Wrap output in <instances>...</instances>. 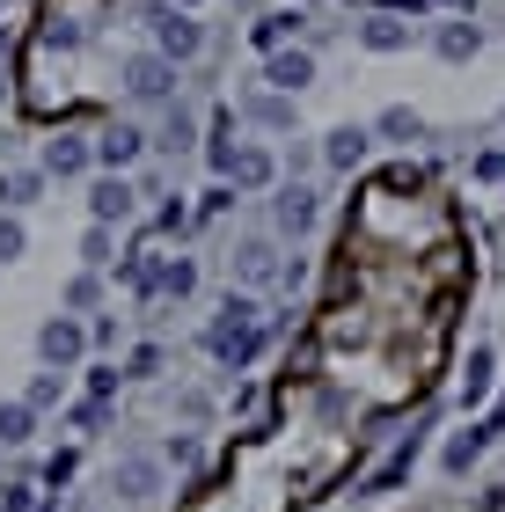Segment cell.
I'll return each mask as SVG.
<instances>
[{
  "label": "cell",
  "mask_w": 505,
  "mask_h": 512,
  "mask_svg": "<svg viewBox=\"0 0 505 512\" xmlns=\"http://www.w3.org/2000/svg\"><path fill=\"white\" fill-rule=\"evenodd\" d=\"M257 315H264V308H257L249 293H227V300H220V322L205 330V352H213L227 374H242V366L257 359Z\"/></svg>",
  "instance_id": "obj_1"
},
{
  "label": "cell",
  "mask_w": 505,
  "mask_h": 512,
  "mask_svg": "<svg viewBox=\"0 0 505 512\" xmlns=\"http://www.w3.org/2000/svg\"><path fill=\"white\" fill-rule=\"evenodd\" d=\"M125 96H132V103H176V59L132 52V59H125Z\"/></svg>",
  "instance_id": "obj_2"
},
{
  "label": "cell",
  "mask_w": 505,
  "mask_h": 512,
  "mask_svg": "<svg viewBox=\"0 0 505 512\" xmlns=\"http://www.w3.org/2000/svg\"><path fill=\"white\" fill-rule=\"evenodd\" d=\"M147 30H154V52L176 59V66L205 52V30H198L191 15H176V8H147Z\"/></svg>",
  "instance_id": "obj_3"
},
{
  "label": "cell",
  "mask_w": 505,
  "mask_h": 512,
  "mask_svg": "<svg viewBox=\"0 0 505 512\" xmlns=\"http://www.w3.org/2000/svg\"><path fill=\"white\" fill-rule=\"evenodd\" d=\"M37 352H44V366H74V359L88 352V330H81L74 315H52V322L37 330Z\"/></svg>",
  "instance_id": "obj_4"
},
{
  "label": "cell",
  "mask_w": 505,
  "mask_h": 512,
  "mask_svg": "<svg viewBox=\"0 0 505 512\" xmlns=\"http://www.w3.org/2000/svg\"><path fill=\"white\" fill-rule=\"evenodd\" d=\"M132 198H140V191H132L125 176H96V183H88V213H96V227H125Z\"/></svg>",
  "instance_id": "obj_5"
},
{
  "label": "cell",
  "mask_w": 505,
  "mask_h": 512,
  "mask_svg": "<svg viewBox=\"0 0 505 512\" xmlns=\"http://www.w3.org/2000/svg\"><path fill=\"white\" fill-rule=\"evenodd\" d=\"M140 154H147V132H140V125H103V132H96V161H103L110 176H125Z\"/></svg>",
  "instance_id": "obj_6"
},
{
  "label": "cell",
  "mask_w": 505,
  "mask_h": 512,
  "mask_svg": "<svg viewBox=\"0 0 505 512\" xmlns=\"http://www.w3.org/2000/svg\"><path fill=\"white\" fill-rule=\"evenodd\" d=\"M264 81L279 88V96H301V88L315 81V59H308V52H286V44H279V52L264 59Z\"/></svg>",
  "instance_id": "obj_7"
},
{
  "label": "cell",
  "mask_w": 505,
  "mask_h": 512,
  "mask_svg": "<svg viewBox=\"0 0 505 512\" xmlns=\"http://www.w3.org/2000/svg\"><path fill=\"white\" fill-rule=\"evenodd\" d=\"M271 220H279V235H308V227H315V191H308V183H286L279 205H271Z\"/></svg>",
  "instance_id": "obj_8"
},
{
  "label": "cell",
  "mask_w": 505,
  "mask_h": 512,
  "mask_svg": "<svg viewBox=\"0 0 505 512\" xmlns=\"http://www.w3.org/2000/svg\"><path fill=\"white\" fill-rule=\"evenodd\" d=\"M88 169H96L88 139H44V176H88Z\"/></svg>",
  "instance_id": "obj_9"
},
{
  "label": "cell",
  "mask_w": 505,
  "mask_h": 512,
  "mask_svg": "<svg viewBox=\"0 0 505 512\" xmlns=\"http://www.w3.org/2000/svg\"><path fill=\"white\" fill-rule=\"evenodd\" d=\"M410 37H418V22H403V15H366V22H359V44H366V52H403Z\"/></svg>",
  "instance_id": "obj_10"
},
{
  "label": "cell",
  "mask_w": 505,
  "mask_h": 512,
  "mask_svg": "<svg viewBox=\"0 0 505 512\" xmlns=\"http://www.w3.org/2000/svg\"><path fill=\"white\" fill-rule=\"evenodd\" d=\"M366 147H374V132H366V125H337V132L323 139V161H330V169H359Z\"/></svg>",
  "instance_id": "obj_11"
},
{
  "label": "cell",
  "mask_w": 505,
  "mask_h": 512,
  "mask_svg": "<svg viewBox=\"0 0 505 512\" xmlns=\"http://www.w3.org/2000/svg\"><path fill=\"white\" fill-rule=\"evenodd\" d=\"M235 278H242V286H264V278H286V271H279V249H271V242H242V249H235Z\"/></svg>",
  "instance_id": "obj_12"
},
{
  "label": "cell",
  "mask_w": 505,
  "mask_h": 512,
  "mask_svg": "<svg viewBox=\"0 0 505 512\" xmlns=\"http://www.w3.org/2000/svg\"><path fill=\"white\" fill-rule=\"evenodd\" d=\"M271 176H279V161H271L264 147H235V176H227L235 191H264Z\"/></svg>",
  "instance_id": "obj_13"
},
{
  "label": "cell",
  "mask_w": 505,
  "mask_h": 512,
  "mask_svg": "<svg viewBox=\"0 0 505 512\" xmlns=\"http://www.w3.org/2000/svg\"><path fill=\"white\" fill-rule=\"evenodd\" d=\"M432 44H440V59H454V66H462V59H476V52H484V30H476V22H447V30L432 37Z\"/></svg>",
  "instance_id": "obj_14"
},
{
  "label": "cell",
  "mask_w": 505,
  "mask_h": 512,
  "mask_svg": "<svg viewBox=\"0 0 505 512\" xmlns=\"http://www.w3.org/2000/svg\"><path fill=\"white\" fill-rule=\"evenodd\" d=\"M154 483H162V469H154L147 454H132V461H118V491H125V498H154Z\"/></svg>",
  "instance_id": "obj_15"
},
{
  "label": "cell",
  "mask_w": 505,
  "mask_h": 512,
  "mask_svg": "<svg viewBox=\"0 0 505 512\" xmlns=\"http://www.w3.org/2000/svg\"><path fill=\"white\" fill-rule=\"evenodd\" d=\"M484 439H491V432H454V439H447V454H440V461H447V476H469V461L484 454Z\"/></svg>",
  "instance_id": "obj_16"
},
{
  "label": "cell",
  "mask_w": 505,
  "mask_h": 512,
  "mask_svg": "<svg viewBox=\"0 0 505 512\" xmlns=\"http://www.w3.org/2000/svg\"><path fill=\"white\" fill-rule=\"evenodd\" d=\"M30 425H37L30 403H0V447H22V439H30Z\"/></svg>",
  "instance_id": "obj_17"
},
{
  "label": "cell",
  "mask_w": 505,
  "mask_h": 512,
  "mask_svg": "<svg viewBox=\"0 0 505 512\" xmlns=\"http://www.w3.org/2000/svg\"><path fill=\"white\" fill-rule=\"evenodd\" d=\"M162 293H169V300L198 293V264H191V256H169V264H162Z\"/></svg>",
  "instance_id": "obj_18"
},
{
  "label": "cell",
  "mask_w": 505,
  "mask_h": 512,
  "mask_svg": "<svg viewBox=\"0 0 505 512\" xmlns=\"http://www.w3.org/2000/svg\"><path fill=\"white\" fill-rule=\"evenodd\" d=\"M410 461H418V439H410V447H396V454H388V461H381V476H374V491H396V483L410 476Z\"/></svg>",
  "instance_id": "obj_19"
},
{
  "label": "cell",
  "mask_w": 505,
  "mask_h": 512,
  "mask_svg": "<svg viewBox=\"0 0 505 512\" xmlns=\"http://www.w3.org/2000/svg\"><path fill=\"white\" fill-rule=\"evenodd\" d=\"M293 22H301V15H264V22H257V30H249V37H257V44H264V52H279V44L293 37Z\"/></svg>",
  "instance_id": "obj_20"
},
{
  "label": "cell",
  "mask_w": 505,
  "mask_h": 512,
  "mask_svg": "<svg viewBox=\"0 0 505 512\" xmlns=\"http://www.w3.org/2000/svg\"><path fill=\"white\" fill-rule=\"evenodd\" d=\"M374 132H388V139H418L425 125H418V110H403V103H396V110H381V125H374Z\"/></svg>",
  "instance_id": "obj_21"
},
{
  "label": "cell",
  "mask_w": 505,
  "mask_h": 512,
  "mask_svg": "<svg viewBox=\"0 0 505 512\" xmlns=\"http://www.w3.org/2000/svg\"><path fill=\"white\" fill-rule=\"evenodd\" d=\"M484 388H491V352H484V344H476V352H469V374H462V395L476 403V395H484Z\"/></svg>",
  "instance_id": "obj_22"
},
{
  "label": "cell",
  "mask_w": 505,
  "mask_h": 512,
  "mask_svg": "<svg viewBox=\"0 0 505 512\" xmlns=\"http://www.w3.org/2000/svg\"><path fill=\"white\" fill-rule=\"evenodd\" d=\"M249 118H257V125H286L293 110H286L279 96H249Z\"/></svg>",
  "instance_id": "obj_23"
},
{
  "label": "cell",
  "mask_w": 505,
  "mask_h": 512,
  "mask_svg": "<svg viewBox=\"0 0 505 512\" xmlns=\"http://www.w3.org/2000/svg\"><path fill=\"white\" fill-rule=\"evenodd\" d=\"M37 198V176H0V205H30Z\"/></svg>",
  "instance_id": "obj_24"
},
{
  "label": "cell",
  "mask_w": 505,
  "mask_h": 512,
  "mask_svg": "<svg viewBox=\"0 0 505 512\" xmlns=\"http://www.w3.org/2000/svg\"><path fill=\"white\" fill-rule=\"evenodd\" d=\"M22 403H30V410H52V403H59V374H37V381H30V395H22Z\"/></svg>",
  "instance_id": "obj_25"
},
{
  "label": "cell",
  "mask_w": 505,
  "mask_h": 512,
  "mask_svg": "<svg viewBox=\"0 0 505 512\" xmlns=\"http://www.w3.org/2000/svg\"><path fill=\"white\" fill-rule=\"evenodd\" d=\"M96 293H103V286H96V271H81L74 286H66V308H96Z\"/></svg>",
  "instance_id": "obj_26"
},
{
  "label": "cell",
  "mask_w": 505,
  "mask_h": 512,
  "mask_svg": "<svg viewBox=\"0 0 505 512\" xmlns=\"http://www.w3.org/2000/svg\"><path fill=\"white\" fill-rule=\"evenodd\" d=\"M81 256H88V264H110V227H88V235H81Z\"/></svg>",
  "instance_id": "obj_27"
},
{
  "label": "cell",
  "mask_w": 505,
  "mask_h": 512,
  "mask_svg": "<svg viewBox=\"0 0 505 512\" xmlns=\"http://www.w3.org/2000/svg\"><path fill=\"white\" fill-rule=\"evenodd\" d=\"M162 147H191V110H183V103L169 110V139H162Z\"/></svg>",
  "instance_id": "obj_28"
},
{
  "label": "cell",
  "mask_w": 505,
  "mask_h": 512,
  "mask_svg": "<svg viewBox=\"0 0 505 512\" xmlns=\"http://www.w3.org/2000/svg\"><path fill=\"white\" fill-rule=\"evenodd\" d=\"M22 256V220H0V264H15Z\"/></svg>",
  "instance_id": "obj_29"
},
{
  "label": "cell",
  "mask_w": 505,
  "mask_h": 512,
  "mask_svg": "<svg viewBox=\"0 0 505 512\" xmlns=\"http://www.w3.org/2000/svg\"><path fill=\"white\" fill-rule=\"evenodd\" d=\"M205 161H213L220 176H235V147H227V139H213V147H205Z\"/></svg>",
  "instance_id": "obj_30"
},
{
  "label": "cell",
  "mask_w": 505,
  "mask_h": 512,
  "mask_svg": "<svg viewBox=\"0 0 505 512\" xmlns=\"http://www.w3.org/2000/svg\"><path fill=\"white\" fill-rule=\"evenodd\" d=\"M476 176H484V183H505V154H484V161H476Z\"/></svg>",
  "instance_id": "obj_31"
},
{
  "label": "cell",
  "mask_w": 505,
  "mask_h": 512,
  "mask_svg": "<svg viewBox=\"0 0 505 512\" xmlns=\"http://www.w3.org/2000/svg\"><path fill=\"white\" fill-rule=\"evenodd\" d=\"M381 15H410V22H418V15H425V0H381Z\"/></svg>",
  "instance_id": "obj_32"
}]
</instances>
